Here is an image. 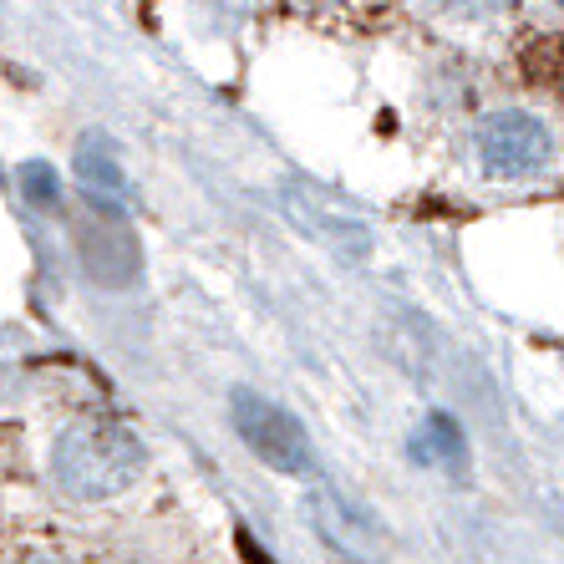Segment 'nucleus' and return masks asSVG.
I'll return each mask as SVG.
<instances>
[{"label": "nucleus", "instance_id": "f257e3e1", "mask_svg": "<svg viewBox=\"0 0 564 564\" xmlns=\"http://www.w3.org/2000/svg\"><path fill=\"white\" fill-rule=\"evenodd\" d=\"M46 468H52V484L62 488L66 499L107 503L143 478L148 447L128 422L93 412V417H72L56 427Z\"/></svg>", "mask_w": 564, "mask_h": 564}, {"label": "nucleus", "instance_id": "f03ea898", "mask_svg": "<svg viewBox=\"0 0 564 564\" xmlns=\"http://www.w3.org/2000/svg\"><path fill=\"white\" fill-rule=\"evenodd\" d=\"M473 163L494 184H529L544 178L554 163V132L544 118H534L529 107H494L473 122L468 132Z\"/></svg>", "mask_w": 564, "mask_h": 564}, {"label": "nucleus", "instance_id": "7ed1b4c3", "mask_svg": "<svg viewBox=\"0 0 564 564\" xmlns=\"http://www.w3.org/2000/svg\"><path fill=\"white\" fill-rule=\"evenodd\" d=\"M229 422H235L239 443L250 447L264 468L285 473V478H311L315 473V447L305 427L290 417L280 402H270L254 387H235L229 392Z\"/></svg>", "mask_w": 564, "mask_h": 564}, {"label": "nucleus", "instance_id": "20e7f679", "mask_svg": "<svg viewBox=\"0 0 564 564\" xmlns=\"http://www.w3.org/2000/svg\"><path fill=\"white\" fill-rule=\"evenodd\" d=\"M305 519H311V529L321 534V544H326V550H336L341 560L381 564L377 524H371L361 509H351L336 488H315V494H305Z\"/></svg>", "mask_w": 564, "mask_h": 564}, {"label": "nucleus", "instance_id": "39448f33", "mask_svg": "<svg viewBox=\"0 0 564 564\" xmlns=\"http://www.w3.org/2000/svg\"><path fill=\"white\" fill-rule=\"evenodd\" d=\"M285 209L290 219L301 224L305 235L326 239L330 250L341 254H367L371 250V229L361 214H351L336 194H326V188H311V184H290L285 188Z\"/></svg>", "mask_w": 564, "mask_h": 564}, {"label": "nucleus", "instance_id": "423d86ee", "mask_svg": "<svg viewBox=\"0 0 564 564\" xmlns=\"http://www.w3.org/2000/svg\"><path fill=\"white\" fill-rule=\"evenodd\" d=\"M72 173H77V188L87 194V204H93L97 214H107V219H122V214L138 204V188H132L128 169L118 163L112 143L97 138V132H87V138L77 143V153H72Z\"/></svg>", "mask_w": 564, "mask_h": 564}, {"label": "nucleus", "instance_id": "0eeeda50", "mask_svg": "<svg viewBox=\"0 0 564 564\" xmlns=\"http://www.w3.org/2000/svg\"><path fill=\"white\" fill-rule=\"evenodd\" d=\"M412 458L427 463V468L463 473V463H468V437H463V427L447 417V412H427L417 437H412Z\"/></svg>", "mask_w": 564, "mask_h": 564}, {"label": "nucleus", "instance_id": "6e6552de", "mask_svg": "<svg viewBox=\"0 0 564 564\" xmlns=\"http://www.w3.org/2000/svg\"><path fill=\"white\" fill-rule=\"evenodd\" d=\"M433 6L453 21H494V15L509 11V0H433Z\"/></svg>", "mask_w": 564, "mask_h": 564}, {"label": "nucleus", "instance_id": "1a4fd4ad", "mask_svg": "<svg viewBox=\"0 0 564 564\" xmlns=\"http://www.w3.org/2000/svg\"><path fill=\"white\" fill-rule=\"evenodd\" d=\"M26 564H77V560H66V554H36V560H26Z\"/></svg>", "mask_w": 564, "mask_h": 564}, {"label": "nucleus", "instance_id": "9d476101", "mask_svg": "<svg viewBox=\"0 0 564 564\" xmlns=\"http://www.w3.org/2000/svg\"><path fill=\"white\" fill-rule=\"evenodd\" d=\"M295 6H311V11H321V6H336V0H295Z\"/></svg>", "mask_w": 564, "mask_h": 564}, {"label": "nucleus", "instance_id": "9b49d317", "mask_svg": "<svg viewBox=\"0 0 564 564\" xmlns=\"http://www.w3.org/2000/svg\"><path fill=\"white\" fill-rule=\"evenodd\" d=\"M554 6H564V0H554Z\"/></svg>", "mask_w": 564, "mask_h": 564}]
</instances>
